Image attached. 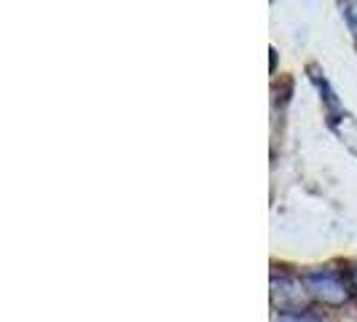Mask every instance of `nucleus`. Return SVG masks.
<instances>
[{"label":"nucleus","mask_w":357,"mask_h":322,"mask_svg":"<svg viewBox=\"0 0 357 322\" xmlns=\"http://www.w3.org/2000/svg\"><path fill=\"white\" fill-rule=\"evenodd\" d=\"M306 287L304 282L293 279V277H280L271 282V298H274V306L282 312V314H298L304 309L306 301Z\"/></svg>","instance_id":"obj_2"},{"label":"nucleus","mask_w":357,"mask_h":322,"mask_svg":"<svg viewBox=\"0 0 357 322\" xmlns=\"http://www.w3.org/2000/svg\"><path fill=\"white\" fill-rule=\"evenodd\" d=\"M301 282H304L306 293L312 298L322 301V304L339 306L349 298V290L344 285V279H341L339 274H333V271H312V274H306Z\"/></svg>","instance_id":"obj_1"},{"label":"nucleus","mask_w":357,"mask_h":322,"mask_svg":"<svg viewBox=\"0 0 357 322\" xmlns=\"http://www.w3.org/2000/svg\"><path fill=\"white\" fill-rule=\"evenodd\" d=\"M352 279H355V285H357V271H355V274H352Z\"/></svg>","instance_id":"obj_5"},{"label":"nucleus","mask_w":357,"mask_h":322,"mask_svg":"<svg viewBox=\"0 0 357 322\" xmlns=\"http://www.w3.org/2000/svg\"><path fill=\"white\" fill-rule=\"evenodd\" d=\"M344 17H347L349 30H352L355 38H357V3H347V6H344Z\"/></svg>","instance_id":"obj_3"},{"label":"nucleus","mask_w":357,"mask_h":322,"mask_svg":"<svg viewBox=\"0 0 357 322\" xmlns=\"http://www.w3.org/2000/svg\"><path fill=\"white\" fill-rule=\"evenodd\" d=\"M280 322H322L320 317L309 314V312H298V314H282Z\"/></svg>","instance_id":"obj_4"}]
</instances>
